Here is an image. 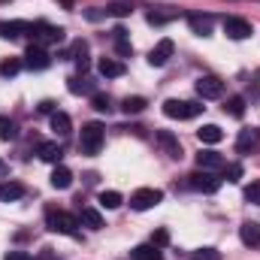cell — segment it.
Listing matches in <instances>:
<instances>
[{
  "label": "cell",
  "mask_w": 260,
  "mask_h": 260,
  "mask_svg": "<svg viewBox=\"0 0 260 260\" xmlns=\"http://www.w3.org/2000/svg\"><path fill=\"white\" fill-rule=\"evenodd\" d=\"M91 106H94L97 112H106V115H109V112H112V97L97 91V94H91Z\"/></svg>",
  "instance_id": "cell-29"
},
{
  "label": "cell",
  "mask_w": 260,
  "mask_h": 260,
  "mask_svg": "<svg viewBox=\"0 0 260 260\" xmlns=\"http://www.w3.org/2000/svg\"><path fill=\"white\" fill-rule=\"evenodd\" d=\"M130 257L133 260H160V251L148 242V245H136V248L130 251Z\"/></svg>",
  "instance_id": "cell-27"
},
{
  "label": "cell",
  "mask_w": 260,
  "mask_h": 260,
  "mask_svg": "<svg viewBox=\"0 0 260 260\" xmlns=\"http://www.w3.org/2000/svg\"><path fill=\"white\" fill-rule=\"evenodd\" d=\"M85 15H88V18H91V21H100V18H103V15H106V12H100V9H88V12H85Z\"/></svg>",
  "instance_id": "cell-42"
},
{
  "label": "cell",
  "mask_w": 260,
  "mask_h": 260,
  "mask_svg": "<svg viewBox=\"0 0 260 260\" xmlns=\"http://www.w3.org/2000/svg\"><path fill=\"white\" fill-rule=\"evenodd\" d=\"M21 34H30L27 21H0V37L3 40H18Z\"/></svg>",
  "instance_id": "cell-17"
},
{
  "label": "cell",
  "mask_w": 260,
  "mask_h": 260,
  "mask_svg": "<svg viewBox=\"0 0 260 260\" xmlns=\"http://www.w3.org/2000/svg\"><path fill=\"white\" fill-rule=\"evenodd\" d=\"M239 239H242V245H248V248H260V224L257 221H245V224L239 227Z\"/></svg>",
  "instance_id": "cell-13"
},
{
  "label": "cell",
  "mask_w": 260,
  "mask_h": 260,
  "mask_svg": "<svg viewBox=\"0 0 260 260\" xmlns=\"http://www.w3.org/2000/svg\"><path fill=\"white\" fill-rule=\"evenodd\" d=\"M173 18H179V12L176 9H154V12H148V21L151 24H167V21H173Z\"/></svg>",
  "instance_id": "cell-31"
},
{
  "label": "cell",
  "mask_w": 260,
  "mask_h": 260,
  "mask_svg": "<svg viewBox=\"0 0 260 260\" xmlns=\"http://www.w3.org/2000/svg\"><path fill=\"white\" fill-rule=\"evenodd\" d=\"M260 142V130H239V139H236V151L239 154H251Z\"/></svg>",
  "instance_id": "cell-14"
},
{
  "label": "cell",
  "mask_w": 260,
  "mask_h": 260,
  "mask_svg": "<svg viewBox=\"0 0 260 260\" xmlns=\"http://www.w3.org/2000/svg\"><path fill=\"white\" fill-rule=\"evenodd\" d=\"M37 154L46 160V164H61V157H64V148L58 145V142H40V148H37Z\"/></svg>",
  "instance_id": "cell-16"
},
{
  "label": "cell",
  "mask_w": 260,
  "mask_h": 260,
  "mask_svg": "<svg viewBox=\"0 0 260 260\" xmlns=\"http://www.w3.org/2000/svg\"><path fill=\"white\" fill-rule=\"evenodd\" d=\"M0 176H6V164H0Z\"/></svg>",
  "instance_id": "cell-44"
},
{
  "label": "cell",
  "mask_w": 260,
  "mask_h": 260,
  "mask_svg": "<svg viewBox=\"0 0 260 260\" xmlns=\"http://www.w3.org/2000/svg\"><path fill=\"white\" fill-rule=\"evenodd\" d=\"M97 70H100V76H106V79L124 76V64H121L118 58H100V61H97Z\"/></svg>",
  "instance_id": "cell-18"
},
{
  "label": "cell",
  "mask_w": 260,
  "mask_h": 260,
  "mask_svg": "<svg viewBox=\"0 0 260 260\" xmlns=\"http://www.w3.org/2000/svg\"><path fill=\"white\" fill-rule=\"evenodd\" d=\"M112 37H115V52H118L121 58H130V55H133V46H130V40H127V30H124V27H115Z\"/></svg>",
  "instance_id": "cell-23"
},
{
  "label": "cell",
  "mask_w": 260,
  "mask_h": 260,
  "mask_svg": "<svg viewBox=\"0 0 260 260\" xmlns=\"http://www.w3.org/2000/svg\"><path fill=\"white\" fill-rule=\"evenodd\" d=\"M191 260H221V251L218 248H197Z\"/></svg>",
  "instance_id": "cell-36"
},
{
  "label": "cell",
  "mask_w": 260,
  "mask_h": 260,
  "mask_svg": "<svg viewBox=\"0 0 260 260\" xmlns=\"http://www.w3.org/2000/svg\"><path fill=\"white\" fill-rule=\"evenodd\" d=\"M61 6H67V9H73V0H58Z\"/></svg>",
  "instance_id": "cell-43"
},
{
  "label": "cell",
  "mask_w": 260,
  "mask_h": 260,
  "mask_svg": "<svg viewBox=\"0 0 260 260\" xmlns=\"http://www.w3.org/2000/svg\"><path fill=\"white\" fill-rule=\"evenodd\" d=\"M21 197H24V188L18 182H12V179L0 182V203H12V200H21Z\"/></svg>",
  "instance_id": "cell-19"
},
{
  "label": "cell",
  "mask_w": 260,
  "mask_h": 260,
  "mask_svg": "<svg viewBox=\"0 0 260 260\" xmlns=\"http://www.w3.org/2000/svg\"><path fill=\"white\" fill-rule=\"evenodd\" d=\"M79 224H85V227H91V230H100V227H103V215H100L97 209L85 206V209L79 212Z\"/></svg>",
  "instance_id": "cell-22"
},
{
  "label": "cell",
  "mask_w": 260,
  "mask_h": 260,
  "mask_svg": "<svg viewBox=\"0 0 260 260\" xmlns=\"http://www.w3.org/2000/svg\"><path fill=\"white\" fill-rule=\"evenodd\" d=\"M188 24H191V30H194L197 37H212L215 18H212V15H200V12H194V15H188Z\"/></svg>",
  "instance_id": "cell-15"
},
{
  "label": "cell",
  "mask_w": 260,
  "mask_h": 260,
  "mask_svg": "<svg viewBox=\"0 0 260 260\" xmlns=\"http://www.w3.org/2000/svg\"><path fill=\"white\" fill-rule=\"evenodd\" d=\"M6 260H34V254H27V251H9Z\"/></svg>",
  "instance_id": "cell-40"
},
{
  "label": "cell",
  "mask_w": 260,
  "mask_h": 260,
  "mask_svg": "<svg viewBox=\"0 0 260 260\" xmlns=\"http://www.w3.org/2000/svg\"><path fill=\"white\" fill-rule=\"evenodd\" d=\"M0 3H9V0H0Z\"/></svg>",
  "instance_id": "cell-45"
},
{
  "label": "cell",
  "mask_w": 260,
  "mask_h": 260,
  "mask_svg": "<svg viewBox=\"0 0 260 260\" xmlns=\"http://www.w3.org/2000/svg\"><path fill=\"white\" fill-rule=\"evenodd\" d=\"M203 112V106L194 100H167L164 103V115L167 118H176V121H191Z\"/></svg>",
  "instance_id": "cell-4"
},
{
  "label": "cell",
  "mask_w": 260,
  "mask_h": 260,
  "mask_svg": "<svg viewBox=\"0 0 260 260\" xmlns=\"http://www.w3.org/2000/svg\"><path fill=\"white\" fill-rule=\"evenodd\" d=\"M191 182V188L194 191H203V194H215L218 188H221V179L215 176V173H206V170H200V173H194V176H188Z\"/></svg>",
  "instance_id": "cell-7"
},
{
  "label": "cell",
  "mask_w": 260,
  "mask_h": 260,
  "mask_svg": "<svg viewBox=\"0 0 260 260\" xmlns=\"http://www.w3.org/2000/svg\"><path fill=\"white\" fill-rule=\"evenodd\" d=\"M133 9H136V6H133L130 0H115V3L106 6V15H112V18H127Z\"/></svg>",
  "instance_id": "cell-25"
},
{
  "label": "cell",
  "mask_w": 260,
  "mask_h": 260,
  "mask_svg": "<svg viewBox=\"0 0 260 260\" xmlns=\"http://www.w3.org/2000/svg\"><path fill=\"white\" fill-rule=\"evenodd\" d=\"M224 34L230 40H248L251 37V21L239 18V15H230V18H224Z\"/></svg>",
  "instance_id": "cell-8"
},
{
  "label": "cell",
  "mask_w": 260,
  "mask_h": 260,
  "mask_svg": "<svg viewBox=\"0 0 260 260\" xmlns=\"http://www.w3.org/2000/svg\"><path fill=\"white\" fill-rule=\"evenodd\" d=\"M173 49H176V46H173V40H160V43L148 52V64H151V67H164L170 58H173Z\"/></svg>",
  "instance_id": "cell-11"
},
{
  "label": "cell",
  "mask_w": 260,
  "mask_h": 260,
  "mask_svg": "<svg viewBox=\"0 0 260 260\" xmlns=\"http://www.w3.org/2000/svg\"><path fill=\"white\" fill-rule=\"evenodd\" d=\"M197 94L203 100H218V97H224V82L218 76H200L197 79Z\"/></svg>",
  "instance_id": "cell-6"
},
{
  "label": "cell",
  "mask_w": 260,
  "mask_h": 260,
  "mask_svg": "<svg viewBox=\"0 0 260 260\" xmlns=\"http://www.w3.org/2000/svg\"><path fill=\"white\" fill-rule=\"evenodd\" d=\"M145 106H148V103H145V97H124V103H121V109H124L127 115H139Z\"/></svg>",
  "instance_id": "cell-30"
},
{
  "label": "cell",
  "mask_w": 260,
  "mask_h": 260,
  "mask_svg": "<svg viewBox=\"0 0 260 260\" xmlns=\"http://www.w3.org/2000/svg\"><path fill=\"white\" fill-rule=\"evenodd\" d=\"M27 37L34 40V46H58V43H64V27L37 21V24H30V34Z\"/></svg>",
  "instance_id": "cell-2"
},
{
  "label": "cell",
  "mask_w": 260,
  "mask_h": 260,
  "mask_svg": "<svg viewBox=\"0 0 260 260\" xmlns=\"http://www.w3.org/2000/svg\"><path fill=\"white\" fill-rule=\"evenodd\" d=\"M157 203H164V191H157V188H139L130 197V209H136V212H148Z\"/></svg>",
  "instance_id": "cell-5"
},
{
  "label": "cell",
  "mask_w": 260,
  "mask_h": 260,
  "mask_svg": "<svg viewBox=\"0 0 260 260\" xmlns=\"http://www.w3.org/2000/svg\"><path fill=\"white\" fill-rule=\"evenodd\" d=\"M37 109H40L43 115H52V112H55V103H52V100H43V103H40Z\"/></svg>",
  "instance_id": "cell-41"
},
{
  "label": "cell",
  "mask_w": 260,
  "mask_h": 260,
  "mask_svg": "<svg viewBox=\"0 0 260 260\" xmlns=\"http://www.w3.org/2000/svg\"><path fill=\"white\" fill-rule=\"evenodd\" d=\"M100 145H103V124L100 121H88L82 127V136H79V151L91 157V154L100 151Z\"/></svg>",
  "instance_id": "cell-3"
},
{
  "label": "cell",
  "mask_w": 260,
  "mask_h": 260,
  "mask_svg": "<svg viewBox=\"0 0 260 260\" xmlns=\"http://www.w3.org/2000/svg\"><path fill=\"white\" fill-rule=\"evenodd\" d=\"M73 185V173L67 170L64 164H58L55 170H52V188H58V191H67Z\"/></svg>",
  "instance_id": "cell-21"
},
{
  "label": "cell",
  "mask_w": 260,
  "mask_h": 260,
  "mask_svg": "<svg viewBox=\"0 0 260 260\" xmlns=\"http://www.w3.org/2000/svg\"><path fill=\"white\" fill-rule=\"evenodd\" d=\"M197 136H200V142L215 145V142H221V139H224V130L218 127V124H203V127L197 130Z\"/></svg>",
  "instance_id": "cell-24"
},
{
  "label": "cell",
  "mask_w": 260,
  "mask_h": 260,
  "mask_svg": "<svg viewBox=\"0 0 260 260\" xmlns=\"http://www.w3.org/2000/svg\"><path fill=\"white\" fill-rule=\"evenodd\" d=\"M52 64V55L43 49V46H27V52H24V67H30V70H46V67Z\"/></svg>",
  "instance_id": "cell-10"
},
{
  "label": "cell",
  "mask_w": 260,
  "mask_h": 260,
  "mask_svg": "<svg viewBox=\"0 0 260 260\" xmlns=\"http://www.w3.org/2000/svg\"><path fill=\"white\" fill-rule=\"evenodd\" d=\"M46 227L52 233H61V236H76V227H79V218H73L70 212H61L55 206L46 209Z\"/></svg>",
  "instance_id": "cell-1"
},
{
  "label": "cell",
  "mask_w": 260,
  "mask_h": 260,
  "mask_svg": "<svg viewBox=\"0 0 260 260\" xmlns=\"http://www.w3.org/2000/svg\"><path fill=\"white\" fill-rule=\"evenodd\" d=\"M15 136H18V127H15V121L3 115V118H0V139H3V142H9V139H15Z\"/></svg>",
  "instance_id": "cell-32"
},
{
  "label": "cell",
  "mask_w": 260,
  "mask_h": 260,
  "mask_svg": "<svg viewBox=\"0 0 260 260\" xmlns=\"http://www.w3.org/2000/svg\"><path fill=\"white\" fill-rule=\"evenodd\" d=\"M52 130H55L58 136H67V133L73 130V121H70V115H67V112H52Z\"/></svg>",
  "instance_id": "cell-26"
},
{
  "label": "cell",
  "mask_w": 260,
  "mask_h": 260,
  "mask_svg": "<svg viewBox=\"0 0 260 260\" xmlns=\"http://www.w3.org/2000/svg\"><path fill=\"white\" fill-rule=\"evenodd\" d=\"M197 167L206 170V173H215V170H224L227 160H224L218 151H200V154H197Z\"/></svg>",
  "instance_id": "cell-12"
},
{
  "label": "cell",
  "mask_w": 260,
  "mask_h": 260,
  "mask_svg": "<svg viewBox=\"0 0 260 260\" xmlns=\"http://www.w3.org/2000/svg\"><path fill=\"white\" fill-rule=\"evenodd\" d=\"M21 67H24V64H21L18 58H6V61L0 64V76H15V73H18Z\"/></svg>",
  "instance_id": "cell-34"
},
{
  "label": "cell",
  "mask_w": 260,
  "mask_h": 260,
  "mask_svg": "<svg viewBox=\"0 0 260 260\" xmlns=\"http://www.w3.org/2000/svg\"><path fill=\"white\" fill-rule=\"evenodd\" d=\"M121 203H124V200H121L118 191H103V194H100V206H103V209H118Z\"/></svg>",
  "instance_id": "cell-33"
},
{
  "label": "cell",
  "mask_w": 260,
  "mask_h": 260,
  "mask_svg": "<svg viewBox=\"0 0 260 260\" xmlns=\"http://www.w3.org/2000/svg\"><path fill=\"white\" fill-rule=\"evenodd\" d=\"M34 260H58V251H55V248H43Z\"/></svg>",
  "instance_id": "cell-39"
},
{
  "label": "cell",
  "mask_w": 260,
  "mask_h": 260,
  "mask_svg": "<svg viewBox=\"0 0 260 260\" xmlns=\"http://www.w3.org/2000/svg\"><path fill=\"white\" fill-rule=\"evenodd\" d=\"M67 88H70V94H97L94 91V82L91 79H85V76H73V79H67Z\"/></svg>",
  "instance_id": "cell-20"
},
{
  "label": "cell",
  "mask_w": 260,
  "mask_h": 260,
  "mask_svg": "<svg viewBox=\"0 0 260 260\" xmlns=\"http://www.w3.org/2000/svg\"><path fill=\"white\" fill-rule=\"evenodd\" d=\"M224 179H227V182H239V179H242V167H239V164H227V167H224Z\"/></svg>",
  "instance_id": "cell-37"
},
{
  "label": "cell",
  "mask_w": 260,
  "mask_h": 260,
  "mask_svg": "<svg viewBox=\"0 0 260 260\" xmlns=\"http://www.w3.org/2000/svg\"><path fill=\"white\" fill-rule=\"evenodd\" d=\"M167 242H170V230H167V227H157V230L151 233V245H154V248H164Z\"/></svg>",
  "instance_id": "cell-35"
},
{
  "label": "cell",
  "mask_w": 260,
  "mask_h": 260,
  "mask_svg": "<svg viewBox=\"0 0 260 260\" xmlns=\"http://www.w3.org/2000/svg\"><path fill=\"white\" fill-rule=\"evenodd\" d=\"M245 200L254 203V206H260V182H251V185L245 188Z\"/></svg>",
  "instance_id": "cell-38"
},
{
  "label": "cell",
  "mask_w": 260,
  "mask_h": 260,
  "mask_svg": "<svg viewBox=\"0 0 260 260\" xmlns=\"http://www.w3.org/2000/svg\"><path fill=\"white\" fill-rule=\"evenodd\" d=\"M154 139H157V145H160L173 160H182V142H179V136H176V133H170V130H157V133H154Z\"/></svg>",
  "instance_id": "cell-9"
},
{
  "label": "cell",
  "mask_w": 260,
  "mask_h": 260,
  "mask_svg": "<svg viewBox=\"0 0 260 260\" xmlns=\"http://www.w3.org/2000/svg\"><path fill=\"white\" fill-rule=\"evenodd\" d=\"M224 112H227L230 118H242V115H245V100H242V97H230V100L224 103Z\"/></svg>",
  "instance_id": "cell-28"
}]
</instances>
